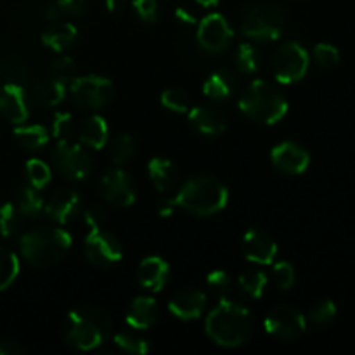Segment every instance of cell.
<instances>
[{"label": "cell", "mask_w": 355, "mask_h": 355, "mask_svg": "<svg viewBox=\"0 0 355 355\" xmlns=\"http://www.w3.org/2000/svg\"><path fill=\"white\" fill-rule=\"evenodd\" d=\"M205 328L217 345L239 347L252 336L253 322L248 309L225 298L208 314Z\"/></svg>", "instance_id": "6da1fadb"}, {"label": "cell", "mask_w": 355, "mask_h": 355, "mask_svg": "<svg viewBox=\"0 0 355 355\" xmlns=\"http://www.w3.org/2000/svg\"><path fill=\"white\" fill-rule=\"evenodd\" d=\"M111 333V321L97 307H80L69 312L62 326L64 342L75 350H92L103 345Z\"/></svg>", "instance_id": "7a4b0ae2"}, {"label": "cell", "mask_w": 355, "mask_h": 355, "mask_svg": "<svg viewBox=\"0 0 355 355\" xmlns=\"http://www.w3.org/2000/svg\"><path fill=\"white\" fill-rule=\"evenodd\" d=\"M229 200L227 187L211 175H196L186 180L175 196L177 207L196 217H208L222 208Z\"/></svg>", "instance_id": "3957f363"}, {"label": "cell", "mask_w": 355, "mask_h": 355, "mask_svg": "<svg viewBox=\"0 0 355 355\" xmlns=\"http://www.w3.org/2000/svg\"><path fill=\"white\" fill-rule=\"evenodd\" d=\"M21 255L33 267L61 262L71 248V236L59 227H38L21 236Z\"/></svg>", "instance_id": "277c9868"}, {"label": "cell", "mask_w": 355, "mask_h": 355, "mask_svg": "<svg viewBox=\"0 0 355 355\" xmlns=\"http://www.w3.org/2000/svg\"><path fill=\"white\" fill-rule=\"evenodd\" d=\"M239 110L259 123H277L288 111L284 94L267 80H255L239 96Z\"/></svg>", "instance_id": "5b68a950"}, {"label": "cell", "mask_w": 355, "mask_h": 355, "mask_svg": "<svg viewBox=\"0 0 355 355\" xmlns=\"http://www.w3.org/2000/svg\"><path fill=\"white\" fill-rule=\"evenodd\" d=\"M286 30V16L279 6L267 0L253 2L243 14L241 31L250 40L269 44L277 40Z\"/></svg>", "instance_id": "8992f818"}, {"label": "cell", "mask_w": 355, "mask_h": 355, "mask_svg": "<svg viewBox=\"0 0 355 355\" xmlns=\"http://www.w3.org/2000/svg\"><path fill=\"white\" fill-rule=\"evenodd\" d=\"M52 166L64 179L73 182H82L90 177L94 170L92 158L78 144H73L68 139L59 141L52 151Z\"/></svg>", "instance_id": "52a82bcc"}, {"label": "cell", "mask_w": 355, "mask_h": 355, "mask_svg": "<svg viewBox=\"0 0 355 355\" xmlns=\"http://www.w3.org/2000/svg\"><path fill=\"white\" fill-rule=\"evenodd\" d=\"M71 99L80 110L96 111L107 106L114 97V87L107 78L99 75L78 76L69 87Z\"/></svg>", "instance_id": "ba28073f"}, {"label": "cell", "mask_w": 355, "mask_h": 355, "mask_svg": "<svg viewBox=\"0 0 355 355\" xmlns=\"http://www.w3.org/2000/svg\"><path fill=\"white\" fill-rule=\"evenodd\" d=\"M309 69V54L297 42L281 45L272 58V71L277 82L295 83L305 76Z\"/></svg>", "instance_id": "9c48e42d"}, {"label": "cell", "mask_w": 355, "mask_h": 355, "mask_svg": "<svg viewBox=\"0 0 355 355\" xmlns=\"http://www.w3.org/2000/svg\"><path fill=\"white\" fill-rule=\"evenodd\" d=\"M83 252L87 260L96 267H110L120 262L123 257V248L116 236L104 231L103 227L92 229L83 241Z\"/></svg>", "instance_id": "30bf717a"}, {"label": "cell", "mask_w": 355, "mask_h": 355, "mask_svg": "<svg viewBox=\"0 0 355 355\" xmlns=\"http://www.w3.org/2000/svg\"><path fill=\"white\" fill-rule=\"evenodd\" d=\"M99 193L114 207H130L137 198V187L125 170L110 168L101 175Z\"/></svg>", "instance_id": "8fae6325"}, {"label": "cell", "mask_w": 355, "mask_h": 355, "mask_svg": "<svg viewBox=\"0 0 355 355\" xmlns=\"http://www.w3.org/2000/svg\"><path fill=\"white\" fill-rule=\"evenodd\" d=\"M263 324L269 335L279 340H295L304 335L307 329V321L302 312H298L291 305H276L270 309Z\"/></svg>", "instance_id": "7c38bea8"}, {"label": "cell", "mask_w": 355, "mask_h": 355, "mask_svg": "<svg viewBox=\"0 0 355 355\" xmlns=\"http://www.w3.org/2000/svg\"><path fill=\"white\" fill-rule=\"evenodd\" d=\"M234 31L222 14H210L198 26V44L210 54H222L231 45Z\"/></svg>", "instance_id": "4fadbf2b"}, {"label": "cell", "mask_w": 355, "mask_h": 355, "mask_svg": "<svg viewBox=\"0 0 355 355\" xmlns=\"http://www.w3.org/2000/svg\"><path fill=\"white\" fill-rule=\"evenodd\" d=\"M30 114V101L19 83H6L0 85V116L9 123L21 125L28 120Z\"/></svg>", "instance_id": "5bb4252c"}, {"label": "cell", "mask_w": 355, "mask_h": 355, "mask_svg": "<svg viewBox=\"0 0 355 355\" xmlns=\"http://www.w3.org/2000/svg\"><path fill=\"white\" fill-rule=\"evenodd\" d=\"M270 159L279 172L288 173V175H297V173L307 170L309 163H311V155L304 146L293 141H284L274 146V149L270 151Z\"/></svg>", "instance_id": "9a60e30c"}, {"label": "cell", "mask_w": 355, "mask_h": 355, "mask_svg": "<svg viewBox=\"0 0 355 355\" xmlns=\"http://www.w3.org/2000/svg\"><path fill=\"white\" fill-rule=\"evenodd\" d=\"M82 210V198L75 189H59L45 201L44 211L55 224H69Z\"/></svg>", "instance_id": "2e32d148"}, {"label": "cell", "mask_w": 355, "mask_h": 355, "mask_svg": "<svg viewBox=\"0 0 355 355\" xmlns=\"http://www.w3.org/2000/svg\"><path fill=\"white\" fill-rule=\"evenodd\" d=\"M243 252L250 262L269 266L277 255V245L269 232L262 229H252L243 238Z\"/></svg>", "instance_id": "e0dca14e"}, {"label": "cell", "mask_w": 355, "mask_h": 355, "mask_svg": "<svg viewBox=\"0 0 355 355\" xmlns=\"http://www.w3.org/2000/svg\"><path fill=\"white\" fill-rule=\"evenodd\" d=\"M207 307V295L194 288H184L177 291L168 302V311L182 321H193L203 314Z\"/></svg>", "instance_id": "ac0fdd59"}, {"label": "cell", "mask_w": 355, "mask_h": 355, "mask_svg": "<svg viewBox=\"0 0 355 355\" xmlns=\"http://www.w3.org/2000/svg\"><path fill=\"white\" fill-rule=\"evenodd\" d=\"M191 127L201 135H220L227 130V116L222 110L214 106H196L189 113Z\"/></svg>", "instance_id": "d6986e66"}, {"label": "cell", "mask_w": 355, "mask_h": 355, "mask_svg": "<svg viewBox=\"0 0 355 355\" xmlns=\"http://www.w3.org/2000/svg\"><path fill=\"white\" fill-rule=\"evenodd\" d=\"M170 277V267L159 257H146L137 269V281L144 290L158 293L165 288Z\"/></svg>", "instance_id": "ffe728a7"}, {"label": "cell", "mask_w": 355, "mask_h": 355, "mask_svg": "<svg viewBox=\"0 0 355 355\" xmlns=\"http://www.w3.org/2000/svg\"><path fill=\"white\" fill-rule=\"evenodd\" d=\"M158 304L149 297H137L128 304L125 319L127 324L134 329H148L158 319Z\"/></svg>", "instance_id": "44dd1931"}, {"label": "cell", "mask_w": 355, "mask_h": 355, "mask_svg": "<svg viewBox=\"0 0 355 355\" xmlns=\"http://www.w3.org/2000/svg\"><path fill=\"white\" fill-rule=\"evenodd\" d=\"M238 76L232 69L222 68L211 73L203 85L205 96L214 101H225L238 92Z\"/></svg>", "instance_id": "7402d4cb"}, {"label": "cell", "mask_w": 355, "mask_h": 355, "mask_svg": "<svg viewBox=\"0 0 355 355\" xmlns=\"http://www.w3.org/2000/svg\"><path fill=\"white\" fill-rule=\"evenodd\" d=\"M78 40V30L75 24L62 23V21H52L44 31H42V42L49 49L55 52H62L73 47Z\"/></svg>", "instance_id": "603a6c76"}, {"label": "cell", "mask_w": 355, "mask_h": 355, "mask_svg": "<svg viewBox=\"0 0 355 355\" xmlns=\"http://www.w3.org/2000/svg\"><path fill=\"white\" fill-rule=\"evenodd\" d=\"M66 96V85L55 78H42L33 83L30 99L38 107H52L62 103Z\"/></svg>", "instance_id": "cb8c5ba5"}, {"label": "cell", "mask_w": 355, "mask_h": 355, "mask_svg": "<svg viewBox=\"0 0 355 355\" xmlns=\"http://www.w3.org/2000/svg\"><path fill=\"white\" fill-rule=\"evenodd\" d=\"M107 134H110V127H107L106 120L103 116L92 114V116H87L80 121L76 135H78L82 144L92 149H101L107 142Z\"/></svg>", "instance_id": "d4e9b609"}, {"label": "cell", "mask_w": 355, "mask_h": 355, "mask_svg": "<svg viewBox=\"0 0 355 355\" xmlns=\"http://www.w3.org/2000/svg\"><path fill=\"white\" fill-rule=\"evenodd\" d=\"M148 173L149 179L156 186V189L162 191V193L172 189L177 184V180H179L177 166L168 158H162V156H156V158H153L148 163Z\"/></svg>", "instance_id": "484cf974"}, {"label": "cell", "mask_w": 355, "mask_h": 355, "mask_svg": "<svg viewBox=\"0 0 355 355\" xmlns=\"http://www.w3.org/2000/svg\"><path fill=\"white\" fill-rule=\"evenodd\" d=\"M17 146L26 151H40L49 142V130L42 125H21L14 130Z\"/></svg>", "instance_id": "4316f807"}, {"label": "cell", "mask_w": 355, "mask_h": 355, "mask_svg": "<svg viewBox=\"0 0 355 355\" xmlns=\"http://www.w3.org/2000/svg\"><path fill=\"white\" fill-rule=\"evenodd\" d=\"M14 203H16V207L19 208L21 214L26 218H38L42 215V211H44L45 200L42 198L40 189L28 184V186H23L17 189Z\"/></svg>", "instance_id": "83f0119b"}, {"label": "cell", "mask_w": 355, "mask_h": 355, "mask_svg": "<svg viewBox=\"0 0 355 355\" xmlns=\"http://www.w3.org/2000/svg\"><path fill=\"white\" fill-rule=\"evenodd\" d=\"M24 224H26V217L21 214L16 203H3L0 207V234L7 239L17 238L23 234Z\"/></svg>", "instance_id": "f1b7e54d"}, {"label": "cell", "mask_w": 355, "mask_h": 355, "mask_svg": "<svg viewBox=\"0 0 355 355\" xmlns=\"http://www.w3.org/2000/svg\"><path fill=\"white\" fill-rule=\"evenodd\" d=\"M33 75V64L23 55H9L2 61L0 76H6L10 83H19Z\"/></svg>", "instance_id": "f546056e"}, {"label": "cell", "mask_w": 355, "mask_h": 355, "mask_svg": "<svg viewBox=\"0 0 355 355\" xmlns=\"http://www.w3.org/2000/svg\"><path fill=\"white\" fill-rule=\"evenodd\" d=\"M236 66L245 75H253L260 69L262 64V55H260L259 49L252 44H241L234 54Z\"/></svg>", "instance_id": "4dcf8cb0"}, {"label": "cell", "mask_w": 355, "mask_h": 355, "mask_svg": "<svg viewBox=\"0 0 355 355\" xmlns=\"http://www.w3.org/2000/svg\"><path fill=\"white\" fill-rule=\"evenodd\" d=\"M19 274V260L16 253L6 246H0V291L7 290Z\"/></svg>", "instance_id": "1f68e13d"}, {"label": "cell", "mask_w": 355, "mask_h": 355, "mask_svg": "<svg viewBox=\"0 0 355 355\" xmlns=\"http://www.w3.org/2000/svg\"><path fill=\"white\" fill-rule=\"evenodd\" d=\"M239 290L245 295H248L250 298L257 300L263 295L267 286V276L262 270H248V272L241 274L238 279Z\"/></svg>", "instance_id": "d6a6232c"}, {"label": "cell", "mask_w": 355, "mask_h": 355, "mask_svg": "<svg viewBox=\"0 0 355 355\" xmlns=\"http://www.w3.org/2000/svg\"><path fill=\"white\" fill-rule=\"evenodd\" d=\"M114 345L127 354L142 355L151 350V343L134 331H120L114 335Z\"/></svg>", "instance_id": "836d02e7"}, {"label": "cell", "mask_w": 355, "mask_h": 355, "mask_svg": "<svg viewBox=\"0 0 355 355\" xmlns=\"http://www.w3.org/2000/svg\"><path fill=\"white\" fill-rule=\"evenodd\" d=\"M135 146H137V142H135V139L130 134L118 135L110 148V156L113 163L125 165V163L130 162L135 155Z\"/></svg>", "instance_id": "e575fe53"}, {"label": "cell", "mask_w": 355, "mask_h": 355, "mask_svg": "<svg viewBox=\"0 0 355 355\" xmlns=\"http://www.w3.org/2000/svg\"><path fill=\"white\" fill-rule=\"evenodd\" d=\"M207 288L215 298L225 300L232 293V279L225 270H214L207 276Z\"/></svg>", "instance_id": "d590c367"}, {"label": "cell", "mask_w": 355, "mask_h": 355, "mask_svg": "<svg viewBox=\"0 0 355 355\" xmlns=\"http://www.w3.org/2000/svg\"><path fill=\"white\" fill-rule=\"evenodd\" d=\"M49 69H51L52 78L59 80L64 85L76 78V64L69 55H59V58H55L51 62V66H49Z\"/></svg>", "instance_id": "8d00e7d4"}, {"label": "cell", "mask_w": 355, "mask_h": 355, "mask_svg": "<svg viewBox=\"0 0 355 355\" xmlns=\"http://www.w3.org/2000/svg\"><path fill=\"white\" fill-rule=\"evenodd\" d=\"M26 179L30 186L44 189L51 182V168L40 159H30L26 163Z\"/></svg>", "instance_id": "74e56055"}, {"label": "cell", "mask_w": 355, "mask_h": 355, "mask_svg": "<svg viewBox=\"0 0 355 355\" xmlns=\"http://www.w3.org/2000/svg\"><path fill=\"white\" fill-rule=\"evenodd\" d=\"M162 104L166 110L175 111V113H186L189 110V96L186 90L172 87L162 94Z\"/></svg>", "instance_id": "f35d334b"}, {"label": "cell", "mask_w": 355, "mask_h": 355, "mask_svg": "<svg viewBox=\"0 0 355 355\" xmlns=\"http://www.w3.org/2000/svg\"><path fill=\"white\" fill-rule=\"evenodd\" d=\"M336 318V305L331 300H322L319 302L315 307L311 309L309 312V321L314 326H328L329 322H333V319Z\"/></svg>", "instance_id": "ab89813d"}, {"label": "cell", "mask_w": 355, "mask_h": 355, "mask_svg": "<svg viewBox=\"0 0 355 355\" xmlns=\"http://www.w3.org/2000/svg\"><path fill=\"white\" fill-rule=\"evenodd\" d=\"M314 59L321 68H333L338 64L340 52L331 44H318L314 47Z\"/></svg>", "instance_id": "60d3db41"}, {"label": "cell", "mask_w": 355, "mask_h": 355, "mask_svg": "<svg viewBox=\"0 0 355 355\" xmlns=\"http://www.w3.org/2000/svg\"><path fill=\"white\" fill-rule=\"evenodd\" d=\"M75 132V121L69 113H55L52 120V135L59 141H66Z\"/></svg>", "instance_id": "b9f144b4"}, {"label": "cell", "mask_w": 355, "mask_h": 355, "mask_svg": "<svg viewBox=\"0 0 355 355\" xmlns=\"http://www.w3.org/2000/svg\"><path fill=\"white\" fill-rule=\"evenodd\" d=\"M272 276L279 290H290L295 284V269L288 262H277L272 267Z\"/></svg>", "instance_id": "7bdbcfd3"}, {"label": "cell", "mask_w": 355, "mask_h": 355, "mask_svg": "<svg viewBox=\"0 0 355 355\" xmlns=\"http://www.w3.org/2000/svg\"><path fill=\"white\" fill-rule=\"evenodd\" d=\"M134 9L144 23H155L159 16L158 0H134Z\"/></svg>", "instance_id": "ee69618b"}, {"label": "cell", "mask_w": 355, "mask_h": 355, "mask_svg": "<svg viewBox=\"0 0 355 355\" xmlns=\"http://www.w3.org/2000/svg\"><path fill=\"white\" fill-rule=\"evenodd\" d=\"M55 3L62 17H78L87 9V0H55Z\"/></svg>", "instance_id": "f6af8a7d"}, {"label": "cell", "mask_w": 355, "mask_h": 355, "mask_svg": "<svg viewBox=\"0 0 355 355\" xmlns=\"http://www.w3.org/2000/svg\"><path fill=\"white\" fill-rule=\"evenodd\" d=\"M83 218H85V224L90 229H99L106 222V211H104V208L101 205H92V207H89L85 210Z\"/></svg>", "instance_id": "bcb514c9"}, {"label": "cell", "mask_w": 355, "mask_h": 355, "mask_svg": "<svg viewBox=\"0 0 355 355\" xmlns=\"http://www.w3.org/2000/svg\"><path fill=\"white\" fill-rule=\"evenodd\" d=\"M175 208H177L175 198H173V200H170V198H163V200H158V203H156V211H158L159 217L163 218L172 217Z\"/></svg>", "instance_id": "7dc6e473"}, {"label": "cell", "mask_w": 355, "mask_h": 355, "mask_svg": "<svg viewBox=\"0 0 355 355\" xmlns=\"http://www.w3.org/2000/svg\"><path fill=\"white\" fill-rule=\"evenodd\" d=\"M24 354V349L14 340L0 338V355H21Z\"/></svg>", "instance_id": "c3c4849f"}, {"label": "cell", "mask_w": 355, "mask_h": 355, "mask_svg": "<svg viewBox=\"0 0 355 355\" xmlns=\"http://www.w3.org/2000/svg\"><path fill=\"white\" fill-rule=\"evenodd\" d=\"M175 19L179 21V23L187 24V26H193V24L196 23V16H194L189 9H186V7H179V9L175 10Z\"/></svg>", "instance_id": "681fc988"}, {"label": "cell", "mask_w": 355, "mask_h": 355, "mask_svg": "<svg viewBox=\"0 0 355 355\" xmlns=\"http://www.w3.org/2000/svg\"><path fill=\"white\" fill-rule=\"evenodd\" d=\"M44 17L47 21H61L62 19V16H61V12H59V9H58V3H55V0H52V2H49L47 6L44 7Z\"/></svg>", "instance_id": "f907efd6"}, {"label": "cell", "mask_w": 355, "mask_h": 355, "mask_svg": "<svg viewBox=\"0 0 355 355\" xmlns=\"http://www.w3.org/2000/svg\"><path fill=\"white\" fill-rule=\"evenodd\" d=\"M106 7L110 12H121L125 9V0H106Z\"/></svg>", "instance_id": "816d5d0a"}, {"label": "cell", "mask_w": 355, "mask_h": 355, "mask_svg": "<svg viewBox=\"0 0 355 355\" xmlns=\"http://www.w3.org/2000/svg\"><path fill=\"white\" fill-rule=\"evenodd\" d=\"M196 2L200 3V6H203V7H211V6H215L218 0H196Z\"/></svg>", "instance_id": "f5cc1de1"}, {"label": "cell", "mask_w": 355, "mask_h": 355, "mask_svg": "<svg viewBox=\"0 0 355 355\" xmlns=\"http://www.w3.org/2000/svg\"><path fill=\"white\" fill-rule=\"evenodd\" d=\"M0 80H2V76H0Z\"/></svg>", "instance_id": "db71d44e"}]
</instances>
